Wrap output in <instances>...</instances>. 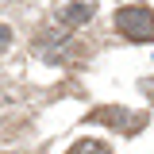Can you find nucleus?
Masks as SVG:
<instances>
[{"mask_svg":"<svg viewBox=\"0 0 154 154\" xmlns=\"http://www.w3.org/2000/svg\"><path fill=\"white\" fill-rule=\"evenodd\" d=\"M116 31L131 42H154V12L143 8V4H131V8H119L116 12Z\"/></svg>","mask_w":154,"mask_h":154,"instance_id":"1","label":"nucleus"},{"mask_svg":"<svg viewBox=\"0 0 154 154\" xmlns=\"http://www.w3.org/2000/svg\"><path fill=\"white\" fill-rule=\"evenodd\" d=\"M89 16H93V4H89V0H66V4L58 8V19H62L66 27H77V23H85Z\"/></svg>","mask_w":154,"mask_h":154,"instance_id":"2","label":"nucleus"},{"mask_svg":"<svg viewBox=\"0 0 154 154\" xmlns=\"http://www.w3.org/2000/svg\"><path fill=\"white\" fill-rule=\"evenodd\" d=\"M69 154H112L100 139H81V143H73L69 146Z\"/></svg>","mask_w":154,"mask_h":154,"instance_id":"3","label":"nucleus"},{"mask_svg":"<svg viewBox=\"0 0 154 154\" xmlns=\"http://www.w3.org/2000/svg\"><path fill=\"white\" fill-rule=\"evenodd\" d=\"M8 42H12V31H8V27H4V23H0V50H4V46H8Z\"/></svg>","mask_w":154,"mask_h":154,"instance_id":"4","label":"nucleus"}]
</instances>
